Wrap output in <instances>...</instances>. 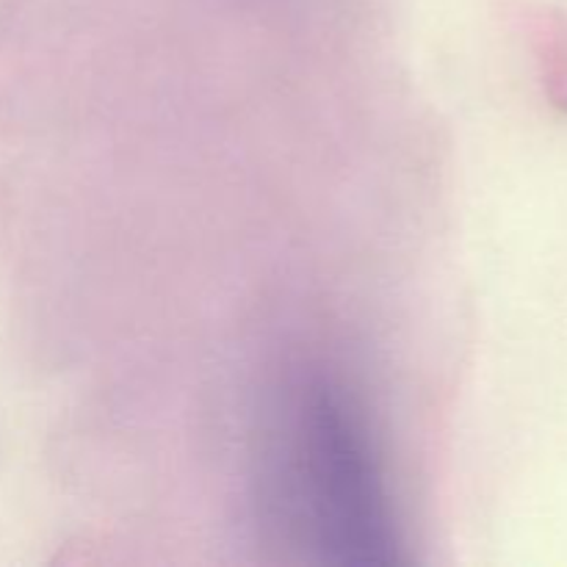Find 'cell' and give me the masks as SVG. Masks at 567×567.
<instances>
[{
  "label": "cell",
  "instance_id": "obj_1",
  "mask_svg": "<svg viewBox=\"0 0 567 567\" xmlns=\"http://www.w3.org/2000/svg\"><path fill=\"white\" fill-rule=\"evenodd\" d=\"M297 471L302 502L316 513L327 546L343 548L347 559H377L374 548L391 546L380 476L358 424L332 399L305 413Z\"/></svg>",
  "mask_w": 567,
  "mask_h": 567
}]
</instances>
